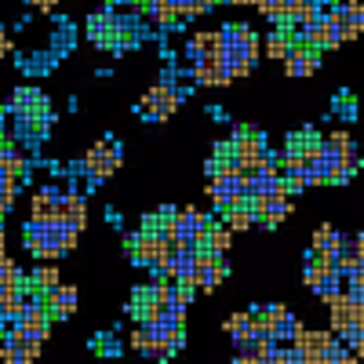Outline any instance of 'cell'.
Listing matches in <instances>:
<instances>
[{
    "label": "cell",
    "mask_w": 364,
    "mask_h": 364,
    "mask_svg": "<svg viewBox=\"0 0 364 364\" xmlns=\"http://www.w3.org/2000/svg\"><path fill=\"white\" fill-rule=\"evenodd\" d=\"M80 230H70L63 219H29L26 223V248L37 259H58L77 248Z\"/></svg>",
    "instance_id": "6da1fadb"
},
{
    "label": "cell",
    "mask_w": 364,
    "mask_h": 364,
    "mask_svg": "<svg viewBox=\"0 0 364 364\" xmlns=\"http://www.w3.org/2000/svg\"><path fill=\"white\" fill-rule=\"evenodd\" d=\"M171 226H175V240L182 248H200L204 233L215 226V219L204 215V211H197V208H182V211L171 215Z\"/></svg>",
    "instance_id": "7a4b0ae2"
},
{
    "label": "cell",
    "mask_w": 364,
    "mask_h": 364,
    "mask_svg": "<svg viewBox=\"0 0 364 364\" xmlns=\"http://www.w3.org/2000/svg\"><path fill=\"white\" fill-rule=\"evenodd\" d=\"M117 164H120V146L113 142V139H102V142H95V149L84 157V171H87V190H95L99 182H106L113 171H117Z\"/></svg>",
    "instance_id": "3957f363"
},
{
    "label": "cell",
    "mask_w": 364,
    "mask_h": 364,
    "mask_svg": "<svg viewBox=\"0 0 364 364\" xmlns=\"http://www.w3.org/2000/svg\"><path fill=\"white\" fill-rule=\"evenodd\" d=\"M182 102V95H178V87L175 84H154L142 95V102L135 106V113L139 117H146V120H168L171 113H175V106Z\"/></svg>",
    "instance_id": "277c9868"
},
{
    "label": "cell",
    "mask_w": 364,
    "mask_h": 364,
    "mask_svg": "<svg viewBox=\"0 0 364 364\" xmlns=\"http://www.w3.org/2000/svg\"><path fill=\"white\" fill-rule=\"evenodd\" d=\"M128 245H132V259H135L139 266L157 269V266L168 262V240H164L161 233H149V230L132 233V237H128Z\"/></svg>",
    "instance_id": "5b68a950"
},
{
    "label": "cell",
    "mask_w": 364,
    "mask_h": 364,
    "mask_svg": "<svg viewBox=\"0 0 364 364\" xmlns=\"http://www.w3.org/2000/svg\"><path fill=\"white\" fill-rule=\"evenodd\" d=\"M291 346L306 357L310 364L314 360H324L328 350L336 346V331H331V328H299V336L291 339Z\"/></svg>",
    "instance_id": "8992f818"
},
{
    "label": "cell",
    "mask_w": 364,
    "mask_h": 364,
    "mask_svg": "<svg viewBox=\"0 0 364 364\" xmlns=\"http://www.w3.org/2000/svg\"><path fill=\"white\" fill-rule=\"evenodd\" d=\"M87 37L95 41L99 48H113V51H117L120 41H124L128 33L120 29V18H117L113 11H95V15L87 18Z\"/></svg>",
    "instance_id": "52a82bcc"
},
{
    "label": "cell",
    "mask_w": 364,
    "mask_h": 364,
    "mask_svg": "<svg viewBox=\"0 0 364 364\" xmlns=\"http://www.w3.org/2000/svg\"><path fill=\"white\" fill-rule=\"evenodd\" d=\"M226 262H223V255H211V252H204V248H197V269H193V284H197V291H215L223 281H226Z\"/></svg>",
    "instance_id": "ba28073f"
},
{
    "label": "cell",
    "mask_w": 364,
    "mask_h": 364,
    "mask_svg": "<svg viewBox=\"0 0 364 364\" xmlns=\"http://www.w3.org/2000/svg\"><path fill=\"white\" fill-rule=\"evenodd\" d=\"M328 314H331V331H336V336H343L346 328H364V310L346 291H339L336 299H328Z\"/></svg>",
    "instance_id": "9c48e42d"
},
{
    "label": "cell",
    "mask_w": 364,
    "mask_h": 364,
    "mask_svg": "<svg viewBox=\"0 0 364 364\" xmlns=\"http://www.w3.org/2000/svg\"><path fill=\"white\" fill-rule=\"evenodd\" d=\"M317 66H321V51L295 41L291 51H288V58H284V73L288 77H310V73H317Z\"/></svg>",
    "instance_id": "30bf717a"
},
{
    "label": "cell",
    "mask_w": 364,
    "mask_h": 364,
    "mask_svg": "<svg viewBox=\"0 0 364 364\" xmlns=\"http://www.w3.org/2000/svg\"><path fill=\"white\" fill-rule=\"evenodd\" d=\"M306 284L328 302V299H336L343 291V277H339V269L336 266H306Z\"/></svg>",
    "instance_id": "8fae6325"
},
{
    "label": "cell",
    "mask_w": 364,
    "mask_h": 364,
    "mask_svg": "<svg viewBox=\"0 0 364 364\" xmlns=\"http://www.w3.org/2000/svg\"><path fill=\"white\" fill-rule=\"evenodd\" d=\"M41 299H44L51 321H66V317L77 310V288H73V284H58L55 291H48V295H41Z\"/></svg>",
    "instance_id": "7c38bea8"
},
{
    "label": "cell",
    "mask_w": 364,
    "mask_h": 364,
    "mask_svg": "<svg viewBox=\"0 0 364 364\" xmlns=\"http://www.w3.org/2000/svg\"><path fill=\"white\" fill-rule=\"evenodd\" d=\"M190 73H193V80L204 84V87H226V84H233L230 70L219 63V58H200V63L190 66Z\"/></svg>",
    "instance_id": "4fadbf2b"
},
{
    "label": "cell",
    "mask_w": 364,
    "mask_h": 364,
    "mask_svg": "<svg viewBox=\"0 0 364 364\" xmlns=\"http://www.w3.org/2000/svg\"><path fill=\"white\" fill-rule=\"evenodd\" d=\"M58 219H63L70 230H84V223H87V204H84V197L73 193V190H66L63 200H58Z\"/></svg>",
    "instance_id": "5bb4252c"
},
{
    "label": "cell",
    "mask_w": 364,
    "mask_h": 364,
    "mask_svg": "<svg viewBox=\"0 0 364 364\" xmlns=\"http://www.w3.org/2000/svg\"><path fill=\"white\" fill-rule=\"evenodd\" d=\"M58 200H63V190L44 186V190L33 193V200H29V211H33V219H58Z\"/></svg>",
    "instance_id": "9a60e30c"
},
{
    "label": "cell",
    "mask_w": 364,
    "mask_h": 364,
    "mask_svg": "<svg viewBox=\"0 0 364 364\" xmlns=\"http://www.w3.org/2000/svg\"><path fill=\"white\" fill-rule=\"evenodd\" d=\"M190 63H200V58H219V33H193L186 44Z\"/></svg>",
    "instance_id": "2e32d148"
},
{
    "label": "cell",
    "mask_w": 364,
    "mask_h": 364,
    "mask_svg": "<svg viewBox=\"0 0 364 364\" xmlns=\"http://www.w3.org/2000/svg\"><path fill=\"white\" fill-rule=\"evenodd\" d=\"M255 310H245V314H230L226 317V331H230V339L240 343V339H252L255 336Z\"/></svg>",
    "instance_id": "e0dca14e"
},
{
    "label": "cell",
    "mask_w": 364,
    "mask_h": 364,
    "mask_svg": "<svg viewBox=\"0 0 364 364\" xmlns=\"http://www.w3.org/2000/svg\"><path fill=\"white\" fill-rule=\"evenodd\" d=\"M26 157L18 154V149L15 146H4V149H0V178H26Z\"/></svg>",
    "instance_id": "ac0fdd59"
},
{
    "label": "cell",
    "mask_w": 364,
    "mask_h": 364,
    "mask_svg": "<svg viewBox=\"0 0 364 364\" xmlns=\"http://www.w3.org/2000/svg\"><path fill=\"white\" fill-rule=\"evenodd\" d=\"M291 44H295V37L288 33V26H281V29H273V33L266 37V55L269 58H281V63H284V58H288V51H291Z\"/></svg>",
    "instance_id": "d6986e66"
},
{
    "label": "cell",
    "mask_w": 364,
    "mask_h": 364,
    "mask_svg": "<svg viewBox=\"0 0 364 364\" xmlns=\"http://www.w3.org/2000/svg\"><path fill=\"white\" fill-rule=\"evenodd\" d=\"M339 245H343V233H336L331 226H317V233H314V252H321V255H328V259H336Z\"/></svg>",
    "instance_id": "ffe728a7"
},
{
    "label": "cell",
    "mask_w": 364,
    "mask_h": 364,
    "mask_svg": "<svg viewBox=\"0 0 364 364\" xmlns=\"http://www.w3.org/2000/svg\"><path fill=\"white\" fill-rule=\"evenodd\" d=\"M230 237H233L230 226H211V230L204 233V240H200V248L211 252V255H223V252L230 248Z\"/></svg>",
    "instance_id": "44dd1931"
},
{
    "label": "cell",
    "mask_w": 364,
    "mask_h": 364,
    "mask_svg": "<svg viewBox=\"0 0 364 364\" xmlns=\"http://www.w3.org/2000/svg\"><path fill=\"white\" fill-rule=\"evenodd\" d=\"M226 226L237 233V230H248V226H255V211L248 208V200H240V204H233L230 211H226Z\"/></svg>",
    "instance_id": "7402d4cb"
},
{
    "label": "cell",
    "mask_w": 364,
    "mask_h": 364,
    "mask_svg": "<svg viewBox=\"0 0 364 364\" xmlns=\"http://www.w3.org/2000/svg\"><path fill=\"white\" fill-rule=\"evenodd\" d=\"M58 284H63V281H58V269H55V266H41V269L33 273V281H29V288H33L37 295H48V291H55Z\"/></svg>",
    "instance_id": "603a6c76"
},
{
    "label": "cell",
    "mask_w": 364,
    "mask_h": 364,
    "mask_svg": "<svg viewBox=\"0 0 364 364\" xmlns=\"http://www.w3.org/2000/svg\"><path fill=\"white\" fill-rule=\"evenodd\" d=\"M15 197H18V178H0V215L15 208Z\"/></svg>",
    "instance_id": "cb8c5ba5"
},
{
    "label": "cell",
    "mask_w": 364,
    "mask_h": 364,
    "mask_svg": "<svg viewBox=\"0 0 364 364\" xmlns=\"http://www.w3.org/2000/svg\"><path fill=\"white\" fill-rule=\"evenodd\" d=\"M132 350H139V353H149V350H154V336H149L146 324H139V328L132 331Z\"/></svg>",
    "instance_id": "d4e9b609"
},
{
    "label": "cell",
    "mask_w": 364,
    "mask_h": 364,
    "mask_svg": "<svg viewBox=\"0 0 364 364\" xmlns=\"http://www.w3.org/2000/svg\"><path fill=\"white\" fill-rule=\"evenodd\" d=\"M0 360L4 364H33V357H29L26 350H18V346H0Z\"/></svg>",
    "instance_id": "484cf974"
},
{
    "label": "cell",
    "mask_w": 364,
    "mask_h": 364,
    "mask_svg": "<svg viewBox=\"0 0 364 364\" xmlns=\"http://www.w3.org/2000/svg\"><path fill=\"white\" fill-rule=\"evenodd\" d=\"M346 8L353 15V37H360L364 33V4H360V0H346Z\"/></svg>",
    "instance_id": "4316f807"
},
{
    "label": "cell",
    "mask_w": 364,
    "mask_h": 364,
    "mask_svg": "<svg viewBox=\"0 0 364 364\" xmlns=\"http://www.w3.org/2000/svg\"><path fill=\"white\" fill-rule=\"evenodd\" d=\"M8 51H11V37H8V29L0 26V58H4Z\"/></svg>",
    "instance_id": "83f0119b"
},
{
    "label": "cell",
    "mask_w": 364,
    "mask_h": 364,
    "mask_svg": "<svg viewBox=\"0 0 364 364\" xmlns=\"http://www.w3.org/2000/svg\"><path fill=\"white\" fill-rule=\"evenodd\" d=\"M4 240H8V237H4V226H0V259L8 255V252H4Z\"/></svg>",
    "instance_id": "f1b7e54d"
},
{
    "label": "cell",
    "mask_w": 364,
    "mask_h": 364,
    "mask_svg": "<svg viewBox=\"0 0 364 364\" xmlns=\"http://www.w3.org/2000/svg\"><path fill=\"white\" fill-rule=\"evenodd\" d=\"M226 4H252V8H255L259 0H226Z\"/></svg>",
    "instance_id": "f546056e"
},
{
    "label": "cell",
    "mask_w": 364,
    "mask_h": 364,
    "mask_svg": "<svg viewBox=\"0 0 364 364\" xmlns=\"http://www.w3.org/2000/svg\"><path fill=\"white\" fill-rule=\"evenodd\" d=\"M26 4H29V8H41V11H44V0H26Z\"/></svg>",
    "instance_id": "4dcf8cb0"
},
{
    "label": "cell",
    "mask_w": 364,
    "mask_h": 364,
    "mask_svg": "<svg viewBox=\"0 0 364 364\" xmlns=\"http://www.w3.org/2000/svg\"><path fill=\"white\" fill-rule=\"evenodd\" d=\"M4 120H8V117H4V109H0V132H4V128H8V124H4Z\"/></svg>",
    "instance_id": "1f68e13d"
}]
</instances>
